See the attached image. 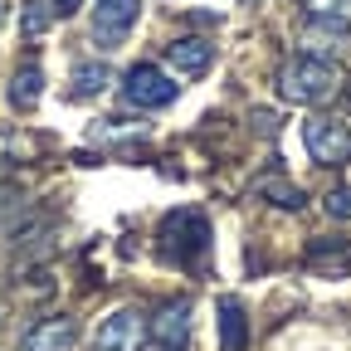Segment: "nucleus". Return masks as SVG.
Wrapping results in <instances>:
<instances>
[{"mask_svg":"<svg viewBox=\"0 0 351 351\" xmlns=\"http://www.w3.org/2000/svg\"><path fill=\"white\" fill-rule=\"evenodd\" d=\"M302 147L317 166H346L351 161V127L341 117H307L302 122Z\"/></svg>","mask_w":351,"mask_h":351,"instance_id":"nucleus-4","label":"nucleus"},{"mask_svg":"<svg viewBox=\"0 0 351 351\" xmlns=\"http://www.w3.org/2000/svg\"><path fill=\"white\" fill-rule=\"evenodd\" d=\"M166 64H171L176 73H186V78H200V73L215 64V44H210V39H195V34L171 39V44H166Z\"/></svg>","mask_w":351,"mask_h":351,"instance_id":"nucleus-9","label":"nucleus"},{"mask_svg":"<svg viewBox=\"0 0 351 351\" xmlns=\"http://www.w3.org/2000/svg\"><path fill=\"white\" fill-rule=\"evenodd\" d=\"M83 0H54V15H78Z\"/></svg>","mask_w":351,"mask_h":351,"instance_id":"nucleus-19","label":"nucleus"},{"mask_svg":"<svg viewBox=\"0 0 351 351\" xmlns=\"http://www.w3.org/2000/svg\"><path fill=\"white\" fill-rule=\"evenodd\" d=\"M351 29L346 25H327V20H307L302 29V54H317V59H332V49L346 39Z\"/></svg>","mask_w":351,"mask_h":351,"instance_id":"nucleus-12","label":"nucleus"},{"mask_svg":"<svg viewBox=\"0 0 351 351\" xmlns=\"http://www.w3.org/2000/svg\"><path fill=\"white\" fill-rule=\"evenodd\" d=\"M152 351H186V346H156V341H152Z\"/></svg>","mask_w":351,"mask_h":351,"instance_id":"nucleus-20","label":"nucleus"},{"mask_svg":"<svg viewBox=\"0 0 351 351\" xmlns=\"http://www.w3.org/2000/svg\"><path fill=\"white\" fill-rule=\"evenodd\" d=\"M341 88V69L337 59H317V54H293L278 69V98L298 103V108H317Z\"/></svg>","mask_w":351,"mask_h":351,"instance_id":"nucleus-1","label":"nucleus"},{"mask_svg":"<svg viewBox=\"0 0 351 351\" xmlns=\"http://www.w3.org/2000/svg\"><path fill=\"white\" fill-rule=\"evenodd\" d=\"M219 346L225 351H244L249 346V317L239 298H219Z\"/></svg>","mask_w":351,"mask_h":351,"instance_id":"nucleus-10","label":"nucleus"},{"mask_svg":"<svg viewBox=\"0 0 351 351\" xmlns=\"http://www.w3.org/2000/svg\"><path fill=\"white\" fill-rule=\"evenodd\" d=\"M176 98H181V83H176L161 64H132L122 73V103L127 108L156 112V108H171Z\"/></svg>","mask_w":351,"mask_h":351,"instance_id":"nucleus-3","label":"nucleus"},{"mask_svg":"<svg viewBox=\"0 0 351 351\" xmlns=\"http://www.w3.org/2000/svg\"><path fill=\"white\" fill-rule=\"evenodd\" d=\"M152 341L156 346H186L191 341V298H171L152 317Z\"/></svg>","mask_w":351,"mask_h":351,"instance_id":"nucleus-7","label":"nucleus"},{"mask_svg":"<svg viewBox=\"0 0 351 351\" xmlns=\"http://www.w3.org/2000/svg\"><path fill=\"white\" fill-rule=\"evenodd\" d=\"M322 210H327L332 219H351V186H337V191H327Z\"/></svg>","mask_w":351,"mask_h":351,"instance_id":"nucleus-17","label":"nucleus"},{"mask_svg":"<svg viewBox=\"0 0 351 351\" xmlns=\"http://www.w3.org/2000/svg\"><path fill=\"white\" fill-rule=\"evenodd\" d=\"M142 337H147V317L137 307H117L98 322L93 351H142Z\"/></svg>","mask_w":351,"mask_h":351,"instance_id":"nucleus-6","label":"nucleus"},{"mask_svg":"<svg viewBox=\"0 0 351 351\" xmlns=\"http://www.w3.org/2000/svg\"><path fill=\"white\" fill-rule=\"evenodd\" d=\"M54 25V10H49V0H25V15H20V29L25 39H39L44 29Z\"/></svg>","mask_w":351,"mask_h":351,"instance_id":"nucleus-16","label":"nucleus"},{"mask_svg":"<svg viewBox=\"0 0 351 351\" xmlns=\"http://www.w3.org/2000/svg\"><path fill=\"white\" fill-rule=\"evenodd\" d=\"M156 254L176 269H200L210 258V219L200 210H171L156 230Z\"/></svg>","mask_w":351,"mask_h":351,"instance_id":"nucleus-2","label":"nucleus"},{"mask_svg":"<svg viewBox=\"0 0 351 351\" xmlns=\"http://www.w3.org/2000/svg\"><path fill=\"white\" fill-rule=\"evenodd\" d=\"M15 210H20V195L0 186V234H10V230H15Z\"/></svg>","mask_w":351,"mask_h":351,"instance_id":"nucleus-18","label":"nucleus"},{"mask_svg":"<svg viewBox=\"0 0 351 351\" xmlns=\"http://www.w3.org/2000/svg\"><path fill=\"white\" fill-rule=\"evenodd\" d=\"M254 195H263L269 205H283V210H302V200H307V195L288 181L283 171H269L263 181H254Z\"/></svg>","mask_w":351,"mask_h":351,"instance_id":"nucleus-13","label":"nucleus"},{"mask_svg":"<svg viewBox=\"0 0 351 351\" xmlns=\"http://www.w3.org/2000/svg\"><path fill=\"white\" fill-rule=\"evenodd\" d=\"M137 15H142V0H98L93 5V44L98 49H117L132 34Z\"/></svg>","mask_w":351,"mask_h":351,"instance_id":"nucleus-5","label":"nucleus"},{"mask_svg":"<svg viewBox=\"0 0 351 351\" xmlns=\"http://www.w3.org/2000/svg\"><path fill=\"white\" fill-rule=\"evenodd\" d=\"M108 83H112V69H108L103 59H93V64H78V69H73V88H69V93H73V98H98Z\"/></svg>","mask_w":351,"mask_h":351,"instance_id":"nucleus-14","label":"nucleus"},{"mask_svg":"<svg viewBox=\"0 0 351 351\" xmlns=\"http://www.w3.org/2000/svg\"><path fill=\"white\" fill-rule=\"evenodd\" d=\"M39 93H44V69L29 59V64H20V69H15V78H10V108L29 112V108L39 103Z\"/></svg>","mask_w":351,"mask_h":351,"instance_id":"nucleus-11","label":"nucleus"},{"mask_svg":"<svg viewBox=\"0 0 351 351\" xmlns=\"http://www.w3.org/2000/svg\"><path fill=\"white\" fill-rule=\"evenodd\" d=\"M307 20H327V25H346L351 29V0H302Z\"/></svg>","mask_w":351,"mask_h":351,"instance_id":"nucleus-15","label":"nucleus"},{"mask_svg":"<svg viewBox=\"0 0 351 351\" xmlns=\"http://www.w3.org/2000/svg\"><path fill=\"white\" fill-rule=\"evenodd\" d=\"M73 341H78V322L73 317H39L20 337V351H73Z\"/></svg>","mask_w":351,"mask_h":351,"instance_id":"nucleus-8","label":"nucleus"}]
</instances>
